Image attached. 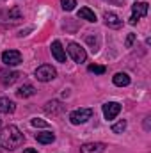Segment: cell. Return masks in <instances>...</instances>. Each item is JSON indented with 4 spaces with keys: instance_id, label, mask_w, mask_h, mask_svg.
<instances>
[{
    "instance_id": "obj_1",
    "label": "cell",
    "mask_w": 151,
    "mask_h": 153,
    "mask_svg": "<svg viewBox=\"0 0 151 153\" xmlns=\"http://www.w3.org/2000/svg\"><path fill=\"white\" fill-rule=\"evenodd\" d=\"M23 141H25V137L16 125H9L0 130V146L7 152H14L16 148H20L23 144Z\"/></svg>"
},
{
    "instance_id": "obj_2",
    "label": "cell",
    "mask_w": 151,
    "mask_h": 153,
    "mask_svg": "<svg viewBox=\"0 0 151 153\" xmlns=\"http://www.w3.org/2000/svg\"><path fill=\"white\" fill-rule=\"evenodd\" d=\"M91 117H93V109L82 107V109H75V111L70 114V121H71V125H84V123H87Z\"/></svg>"
},
{
    "instance_id": "obj_3",
    "label": "cell",
    "mask_w": 151,
    "mask_h": 153,
    "mask_svg": "<svg viewBox=\"0 0 151 153\" xmlns=\"http://www.w3.org/2000/svg\"><path fill=\"white\" fill-rule=\"evenodd\" d=\"M148 2H135L132 5V16H130V25H135L141 18L148 14Z\"/></svg>"
},
{
    "instance_id": "obj_4",
    "label": "cell",
    "mask_w": 151,
    "mask_h": 153,
    "mask_svg": "<svg viewBox=\"0 0 151 153\" xmlns=\"http://www.w3.org/2000/svg\"><path fill=\"white\" fill-rule=\"evenodd\" d=\"M55 76H57V70L52 64H41L36 70V78H38L39 82H50Z\"/></svg>"
},
{
    "instance_id": "obj_5",
    "label": "cell",
    "mask_w": 151,
    "mask_h": 153,
    "mask_svg": "<svg viewBox=\"0 0 151 153\" xmlns=\"http://www.w3.org/2000/svg\"><path fill=\"white\" fill-rule=\"evenodd\" d=\"M68 53L71 55V59L75 61V62H85V59H87V52L78 45V43H68Z\"/></svg>"
},
{
    "instance_id": "obj_6",
    "label": "cell",
    "mask_w": 151,
    "mask_h": 153,
    "mask_svg": "<svg viewBox=\"0 0 151 153\" xmlns=\"http://www.w3.org/2000/svg\"><path fill=\"white\" fill-rule=\"evenodd\" d=\"M2 62L9 68L18 66V64H21V53L18 50H5L2 53Z\"/></svg>"
},
{
    "instance_id": "obj_7",
    "label": "cell",
    "mask_w": 151,
    "mask_h": 153,
    "mask_svg": "<svg viewBox=\"0 0 151 153\" xmlns=\"http://www.w3.org/2000/svg\"><path fill=\"white\" fill-rule=\"evenodd\" d=\"M20 78V73L18 71H13V70H0V82H2V85H5V87H9V85H13L16 80Z\"/></svg>"
},
{
    "instance_id": "obj_8",
    "label": "cell",
    "mask_w": 151,
    "mask_h": 153,
    "mask_svg": "<svg viewBox=\"0 0 151 153\" xmlns=\"http://www.w3.org/2000/svg\"><path fill=\"white\" fill-rule=\"evenodd\" d=\"M121 112V105L117 103V102H107L105 105H103V116H105V119L107 121H112L115 119V116Z\"/></svg>"
},
{
    "instance_id": "obj_9",
    "label": "cell",
    "mask_w": 151,
    "mask_h": 153,
    "mask_svg": "<svg viewBox=\"0 0 151 153\" xmlns=\"http://www.w3.org/2000/svg\"><path fill=\"white\" fill-rule=\"evenodd\" d=\"M50 48H52V55L57 62H66V48L62 46V43L59 39H55Z\"/></svg>"
},
{
    "instance_id": "obj_10",
    "label": "cell",
    "mask_w": 151,
    "mask_h": 153,
    "mask_svg": "<svg viewBox=\"0 0 151 153\" xmlns=\"http://www.w3.org/2000/svg\"><path fill=\"white\" fill-rule=\"evenodd\" d=\"M103 20H105V25L110 27V29H119V27L123 25L121 18H119L115 13H112V11H107V13L103 14Z\"/></svg>"
},
{
    "instance_id": "obj_11",
    "label": "cell",
    "mask_w": 151,
    "mask_h": 153,
    "mask_svg": "<svg viewBox=\"0 0 151 153\" xmlns=\"http://www.w3.org/2000/svg\"><path fill=\"white\" fill-rule=\"evenodd\" d=\"M103 152H105L103 143H85L84 146H80V153H103Z\"/></svg>"
},
{
    "instance_id": "obj_12",
    "label": "cell",
    "mask_w": 151,
    "mask_h": 153,
    "mask_svg": "<svg viewBox=\"0 0 151 153\" xmlns=\"http://www.w3.org/2000/svg\"><path fill=\"white\" fill-rule=\"evenodd\" d=\"M112 82H114V85H117V87H126V85H130V75L119 71V73H115L112 76Z\"/></svg>"
},
{
    "instance_id": "obj_13",
    "label": "cell",
    "mask_w": 151,
    "mask_h": 153,
    "mask_svg": "<svg viewBox=\"0 0 151 153\" xmlns=\"http://www.w3.org/2000/svg\"><path fill=\"white\" fill-rule=\"evenodd\" d=\"M34 94H36V89H34L32 84H25V85H21V87L16 91V96H18V98H30V96H34Z\"/></svg>"
},
{
    "instance_id": "obj_14",
    "label": "cell",
    "mask_w": 151,
    "mask_h": 153,
    "mask_svg": "<svg viewBox=\"0 0 151 153\" xmlns=\"http://www.w3.org/2000/svg\"><path fill=\"white\" fill-rule=\"evenodd\" d=\"M14 109H16V105H14L13 100H9V98H0V112H2V114H11V112H14Z\"/></svg>"
},
{
    "instance_id": "obj_15",
    "label": "cell",
    "mask_w": 151,
    "mask_h": 153,
    "mask_svg": "<svg viewBox=\"0 0 151 153\" xmlns=\"http://www.w3.org/2000/svg\"><path fill=\"white\" fill-rule=\"evenodd\" d=\"M61 111H62V105H61L59 100H52V102H48V103L44 105V112H46V114L55 116V114H59Z\"/></svg>"
},
{
    "instance_id": "obj_16",
    "label": "cell",
    "mask_w": 151,
    "mask_h": 153,
    "mask_svg": "<svg viewBox=\"0 0 151 153\" xmlns=\"http://www.w3.org/2000/svg\"><path fill=\"white\" fill-rule=\"evenodd\" d=\"M78 18H80V20H87V22H91V23H96V14H94V11H91L89 7H82V9L78 11Z\"/></svg>"
},
{
    "instance_id": "obj_17",
    "label": "cell",
    "mask_w": 151,
    "mask_h": 153,
    "mask_svg": "<svg viewBox=\"0 0 151 153\" xmlns=\"http://www.w3.org/2000/svg\"><path fill=\"white\" fill-rule=\"evenodd\" d=\"M36 141L41 144H52L55 141V135L52 132H43V134H36Z\"/></svg>"
},
{
    "instance_id": "obj_18",
    "label": "cell",
    "mask_w": 151,
    "mask_h": 153,
    "mask_svg": "<svg viewBox=\"0 0 151 153\" xmlns=\"http://www.w3.org/2000/svg\"><path fill=\"white\" fill-rule=\"evenodd\" d=\"M87 71H89V73H94V75H103V73L107 71V68L101 66V64H89V66H87Z\"/></svg>"
},
{
    "instance_id": "obj_19",
    "label": "cell",
    "mask_w": 151,
    "mask_h": 153,
    "mask_svg": "<svg viewBox=\"0 0 151 153\" xmlns=\"http://www.w3.org/2000/svg\"><path fill=\"white\" fill-rule=\"evenodd\" d=\"M126 125H128L126 119H119L115 125H112V132L114 134H123V132L126 130Z\"/></svg>"
},
{
    "instance_id": "obj_20",
    "label": "cell",
    "mask_w": 151,
    "mask_h": 153,
    "mask_svg": "<svg viewBox=\"0 0 151 153\" xmlns=\"http://www.w3.org/2000/svg\"><path fill=\"white\" fill-rule=\"evenodd\" d=\"M21 18H23V16H21L20 7H16V5H14V7L9 11V20H11V22H18V20H21Z\"/></svg>"
},
{
    "instance_id": "obj_21",
    "label": "cell",
    "mask_w": 151,
    "mask_h": 153,
    "mask_svg": "<svg viewBox=\"0 0 151 153\" xmlns=\"http://www.w3.org/2000/svg\"><path fill=\"white\" fill-rule=\"evenodd\" d=\"M61 5L64 11H73L76 5V0H61Z\"/></svg>"
},
{
    "instance_id": "obj_22",
    "label": "cell",
    "mask_w": 151,
    "mask_h": 153,
    "mask_svg": "<svg viewBox=\"0 0 151 153\" xmlns=\"http://www.w3.org/2000/svg\"><path fill=\"white\" fill-rule=\"evenodd\" d=\"M30 125H32V126H36V128H46V126H48V121H43V119L34 117V119L30 121Z\"/></svg>"
},
{
    "instance_id": "obj_23",
    "label": "cell",
    "mask_w": 151,
    "mask_h": 153,
    "mask_svg": "<svg viewBox=\"0 0 151 153\" xmlns=\"http://www.w3.org/2000/svg\"><path fill=\"white\" fill-rule=\"evenodd\" d=\"M133 41H135V34H133V32H130V34L126 36V41H124V46H126V48H132Z\"/></svg>"
},
{
    "instance_id": "obj_24",
    "label": "cell",
    "mask_w": 151,
    "mask_h": 153,
    "mask_svg": "<svg viewBox=\"0 0 151 153\" xmlns=\"http://www.w3.org/2000/svg\"><path fill=\"white\" fill-rule=\"evenodd\" d=\"M144 128L150 130V117H146V121H144Z\"/></svg>"
},
{
    "instance_id": "obj_25",
    "label": "cell",
    "mask_w": 151,
    "mask_h": 153,
    "mask_svg": "<svg viewBox=\"0 0 151 153\" xmlns=\"http://www.w3.org/2000/svg\"><path fill=\"white\" fill-rule=\"evenodd\" d=\"M23 153H38L36 150H32V148H27V150H23Z\"/></svg>"
},
{
    "instance_id": "obj_26",
    "label": "cell",
    "mask_w": 151,
    "mask_h": 153,
    "mask_svg": "<svg viewBox=\"0 0 151 153\" xmlns=\"http://www.w3.org/2000/svg\"><path fill=\"white\" fill-rule=\"evenodd\" d=\"M0 128H2V119H0Z\"/></svg>"
}]
</instances>
